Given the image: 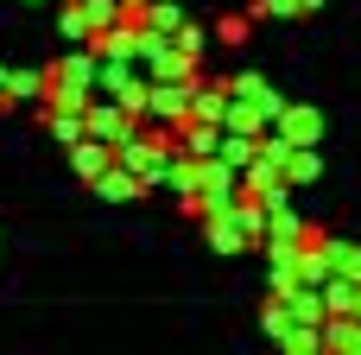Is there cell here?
I'll use <instances>...</instances> for the list:
<instances>
[]
</instances>
